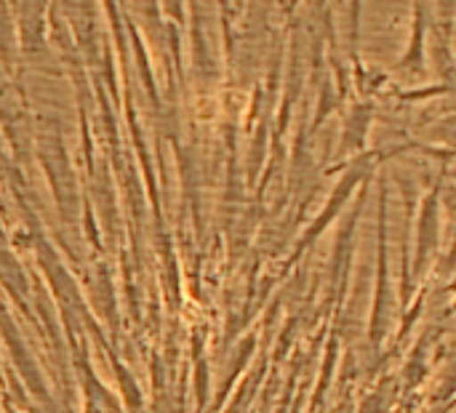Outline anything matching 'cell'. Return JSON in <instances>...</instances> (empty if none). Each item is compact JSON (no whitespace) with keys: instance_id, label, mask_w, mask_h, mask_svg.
Wrapping results in <instances>:
<instances>
[{"instance_id":"obj_2","label":"cell","mask_w":456,"mask_h":413,"mask_svg":"<svg viewBox=\"0 0 456 413\" xmlns=\"http://www.w3.org/2000/svg\"><path fill=\"white\" fill-rule=\"evenodd\" d=\"M441 246V187L430 190L419 206L417 235H414V286L430 270Z\"/></svg>"},{"instance_id":"obj_1","label":"cell","mask_w":456,"mask_h":413,"mask_svg":"<svg viewBox=\"0 0 456 413\" xmlns=\"http://www.w3.org/2000/svg\"><path fill=\"white\" fill-rule=\"evenodd\" d=\"M385 187H382V208H379V256H377V296L371 307V323H369V342L374 350L382 347L387 331H390V310H393V288H390V264H387V216H385Z\"/></svg>"},{"instance_id":"obj_3","label":"cell","mask_w":456,"mask_h":413,"mask_svg":"<svg viewBox=\"0 0 456 413\" xmlns=\"http://www.w3.org/2000/svg\"><path fill=\"white\" fill-rule=\"evenodd\" d=\"M369 160H374V155H366V158H361V160H355V166H353V171H347L345 174V179L337 184V190H334V195H331V200L326 203V208L315 216V222L310 224V230L302 235V240L297 243V251H305V246H310V243H315L318 238H321V232L339 216V211L345 208V203L350 200V195H353V190L363 182V176H366V171H369Z\"/></svg>"},{"instance_id":"obj_4","label":"cell","mask_w":456,"mask_h":413,"mask_svg":"<svg viewBox=\"0 0 456 413\" xmlns=\"http://www.w3.org/2000/svg\"><path fill=\"white\" fill-rule=\"evenodd\" d=\"M0 328H3V334H5V342H8V347H11V358H13V363L19 366V371H21V377H24V382L29 385V390L40 398V401H45L48 398V393H45V382H43V377H40V368L32 363V358H29V352L24 350V342H21V336H19V331L11 326V320L5 323V318L0 315Z\"/></svg>"}]
</instances>
